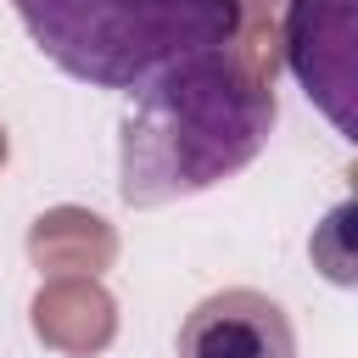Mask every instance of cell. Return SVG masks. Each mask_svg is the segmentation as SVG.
I'll return each mask as SVG.
<instances>
[{"instance_id": "obj_5", "label": "cell", "mask_w": 358, "mask_h": 358, "mask_svg": "<svg viewBox=\"0 0 358 358\" xmlns=\"http://www.w3.org/2000/svg\"><path fill=\"white\" fill-rule=\"evenodd\" d=\"M34 330H39L45 347L84 358V352H101L117 336V308L90 274H67V280H50L34 296Z\"/></svg>"}, {"instance_id": "obj_7", "label": "cell", "mask_w": 358, "mask_h": 358, "mask_svg": "<svg viewBox=\"0 0 358 358\" xmlns=\"http://www.w3.org/2000/svg\"><path fill=\"white\" fill-rule=\"evenodd\" d=\"M274 6H285V0H241V17H252V28H241V34H246V39H274V34H268Z\"/></svg>"}, {"instance_id": "obj_3", "label": "cell", "mask_w": 358, "mask_h": 358, "mask_svg": "<svg viewBox=\"0 0 358 358\" xmlns=\"http://www.w3.org/2000/svg\"><path fill=\"white\" fill-rule=\"evenodd\" d=\"M280 45L302 90L352 140V0H285Z\"/></svg>"}, {"instance_id": "obj_1", "label": "cell", "mask_w": 358, "mask_h": 358, "mask_svg": "<svg viewBox=\"0 0 358 358\" xmlns=\"http://www.w3.org/2000/svg\"><path fill=\"white\" fill-rule=\"evenodd\" d=\"M274 129V45L235 39L196 50L129 90L117 134V190L162 207L241 173Z\"/></svg>"}, {"instance_id": "obj_2", "label": "cell", "mask_w": 358, "mask_h": 358, "mask_svg": "<svg viewBox=\"0 0 358 358\" xmlns=\"http://www.w3.org/2000/svg\"><path fill=\"white\" fill-rule=\"evenodd\" d=\"M28 39L90 90H140L162 67L235 45L241 0H11Z\"/></svg>"}, {"instance_id": "obj_8", "label": "cell", "mask_w": 358, "mask_h": 358, "mask_svg": "<svg viewBox=\"0 0 358 358\" xmlns=\"http://www.w3.org/2000/svg\"><path fill=\"white\" fill-rule=\"evenodd\" d=\"M0 162H6V129H0Z\"/></svg>"}, {"instance_id": "obj_4", "label": "cell", "mask_w": 358, "mask_h": 358, "mask_svg": "<svg viewBox=\"0 0 358 358\" xmlns=\"http://www.w3.org/2000/svg\"><path fill=\"white\" fill-rule=\"evenodd\" d=\"M179 358H296V336L274 296L235 285L185 313Z\"/></svg>"}, {"instance_id": "obj_6", "label": "cell", "mask_w": 358, "mask_h": 358, "mask_svg": "<svg viewBox=\"0 0 358 358\" xmlns=\"http://www.w3.org/2000/svg\"><path fill=\"white\" fill-rule=\"evenodd\" d=\"M117 252V235L106 218L84 213V207H56L28 229V257L39 263V274L67 280V274H101Z\"/></svg>"}]
</instances>
